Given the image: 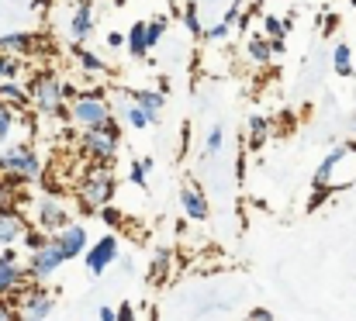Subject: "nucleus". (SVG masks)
Here are the masks:
<instances>
[{
	"label": "nucleus",
	"instance_id": "f257e3e1",
	"mask_svg": "<svg viewBox=\"0 0 356 321\" xmlns=\"http://www.w3.org/2000/svg\"><path fill=\"white\" fill-rule=\"evenodd\" d=\"M28 94H31V107L38 117L59 121V117H70V97L76 94V87L59 80L52 69H42L28 80Z\"/></svg>",
	"mask_w": 356,
	"mask_h": 321
},
{
	"label": "nucleus",
	"instance_id": "f03ea898",
	"mask_svg": "<svg viewBox=\"0 0 356 321\" xmlns=\"http://www.w3.org/2000/svg\"><path fill=\"white\" fill-rule=\"evenodd\" d=\"M76 204L80 211L97 214L104 204H115V194H118V176L111 170V163H90L83 170V176L76 180Z\"/></svg>",
	"mask_w": 356,
	"mask_h": 321
},
{
	"label": "nucleus",
	"instance_id": "7ed1b4c3",
	"mask_svg": "<svg viewBox=\"0 0 356 321\" xmlns=\"http://www.w3.org/2000/svg\"><path fill=\"white\" fill-rule=\"evenodd\" d=\"M115 117V101L101 90V87H90V90H76L70 97V124L73 128H94V124H104Z\"/></svg>",
	"mask_w": 356,
	"mask_h": 321
},
{
	"label": "nucleus",
	"instance_id": "20e7f679",
	"mask_svg": "<svg viewBox=\"0 0 356 321\" xmlns=\"http://www.w3.org/2000/svg\"><path fill=\"white\" fill-rule=\"evenodd\" d=\"M121 149V117L115 114L111 121L104 124H94V128H83L80 131V152L90 159V163H115Z\"/></svg>",
	"mask_w": 356,
	"mask_h": 321
},
{
	"label": "nucleus",
	"instance_id": "39448f33",
	"mask_svg": "<svg viewBox=\"0 0 356 321\" xmlns=\"http://www.w3.org/2000/svg\"><path fill=\"white\" fill-rule=\"evenodd\" d=\"M0 173L3 176H14V180H38L42 176V156L31 145H24V142L3 145V152H0Z\"/></svg>",
	"mask_w": 356,
	"mask_h": 321
},
{
	"label": "nucleus",
	"instance_id": "423d86ee",
	"mask_svg": "<svg viewBox=\"0 0 356 321\" xmlns=\"http://www.w3.org/2000/svg\"><path fill=\"white\" fill-rule=\"evenodd\" d=\"M24 266H28L31 283H49V280H56V273L66 266V256H63V249L56 245V238L49 235L38 249H31V252H28Z\"/></svg>",
	"mask_w": 356,
	"mask_h": 321
},
{
	"label": "nucleus",
	"instance_id": "0eeeda50",
	"mask_svg": "<svg viewBox=\"0 0 356 321\" xmlns=\"http://www.w3.org/2000/svg\"><path fill=\"white\" fill-rule=\"evenodd\" d=\"M118 259H121V242H118V235H115V228H111L108 235H101V238L90 242V249H87V256H83L87 277H90V280H101Z\"/></svg>",
	"mask_w": 356,
	"mask_h": 321
},
{
	"label": "nucleus",
	"instance_id": "6e6552de",
	"mask_svg": "<svg viewBox=\"0 0 356 321\" xmlns=\"http://www.w3.org/2000/svg\"><path fill=\"white\" fill-rule=\"evenodd\" d=\"M353 159V145H332L329 152H325V159L318 163V170H315V176H312V190H339L343 187V180H339V170L346 166Z\"/></svg>",
	"mask_w": 356,
	"mask_h": 321
},
{
	"label": "nucleus",
	"instance_id": "1a4fd4ad",
	"mask_svg": "<svg viewBox=\"0 0 356 321\" xmlns=\"http://www.w3.org/2000/svg\"><path fill=\"white\" fill-rule=\"evenodd\" d=\"M70 221H73V211H70V204H66L63 197L45 194V197H38V201H35V224H38L42 231L56 235V231H59V228H66Z\"/></svg>",
	"mask_w": 356,
	"mask_h": 321
},
{
	"label": "nucleus",
	"instance_id": "9d476101",
	"mask_svg": "<svg viewBox=\"0 0 356 321\" xmlns=\"http://www.w3.org/2000/svg\"><path fill=\"white\" fill-rule=\"evenodd\" d=\"M17 301H21V304H17V308H21V318L42 321V318H52V315H56V294L45 290V283H31Z\"/></svg>",
	"mask_w": 356,
	"mask_h": 321
},
{
	"label": "nucleus",
	"instance_id": "9b49d317",
	"mask_svg": "<svg viewBox=\"0 0 356 321\" xmlns=\"http://www.w3.org/2000/svg\"><path fill=\"white\" fill-rule=\"evenodd\" d=\"M180 211H184L187 221H194V224H204V221L211 217L208 194L201 190V183H197V180H187V183L180 187Z\"/></svg>",
	"mask_w": 356,
	"mask_h": 321
},
{
	"label": "nucleus",
	"instance_id": "f8f14e48",
	"mask_svg": "<svg viewBox=\"0 0 356 321\" xmlns=\"http://www.w3.org/2000/svg\"><path fill=\"white\" fill-rule=\"evenodd\" d=\"M52 238H56V245L63 249L66 263L83 259V256H87V249H90V235H87V228H83L80 221H70V224H66V228H59Z\"/></svg>",
	"mask_w": 356,
	"mask_h": 321
},
{
	"label": "nucleus",
	"instance_id": "ddd939ff",
	"mask_svg": "<svg viewBox=\"0 0 356 321\" xmlns=\"http://www.w3.org/2000/svg\"><path fill=\"white\" fill-rule=\"evenodd\" d=\"M115 114H118L128 128H135V131H145V128H152V124H156V117H152L145 107L131 97V90H124V94L115 97Z\"/></svg>",
	"mask_w": 356,
	"mask_h": 321
},
{
	"label": "nucleus",
	"instance_id": "4468645a",
	"mask_svg": "<svg viewBox=\"0 0 356 321\" xmlns=\"http://www.w3.org/2000/svg\"><path fill=\"white\" fill-rule=\"evenodd\" d=\"M28 287H31L28 266H24V263H7V259H0V297H14V301H17Z\"/></svg>",
	"mask_w": 356,
	"mask_h": 321
},
{
	"label": "nucleus",
	"instance_id": "2eb2a0df",
	"mask_svg": "<svg viewBox=\"0 0 356 321\" xmlns=\"http://www.w3.org/2000/svg\"><path fill=\"white\" fill-rule=\"evenodd\" d=\"M28 217L17 211V208H10V204H0V249L3 245H21L24 242V235H28Z\"/></svg>",
	"mask_w": 356,
	"mask_h": 321
},
{
	"label": "nucleus",
	"instance_id": "dca6fc26",
	"mask_svg": "<svg viewBox=\"0 0 356 321\" xmlns=\"http://www.w3.org/2000/svg\"><path fill=\"white\" fill-rule=\"evenodd\" d=\"M97 28V14H94V0H80L73 17H70V42L73 45H87L90 35Z\"/></svg>",
	"mask_w": 356,
	"mask_h": 321
},
{
	"label": "nucleus",
	"instance_id": "f3484780",
	"mask_svg": "<svg viewBox=\"0 0 356 321\" xmlns=\"http://www.w3.org/2000/svg\"><path fill=\"white\" fill-rule=\"evenodd\" d=\"M242 56H245V63L249 66H256V69H266L270 63H273V49H270V38L259 31V35H245V42H242Z\"/></svg>",
	"mask_w": 356,
	"mask_h": 321
},
{
	"label": "nucleus",
	"instance_id": "a211bd4d",
	"mask_svg": "<svg viewBox=\"0 0 356 321\" xmlns=\"http://www.w3.org/2000/svg\"><path fill=\"white\" fill-rule=\"evenodd\" d=\"M38 45H42V38H38V35H31V31H7V35H0V49H3V52H10V56H17V59L35 56V52H38Z\"/></svg>",
	"mask_w": 356,
	"mask_h": 321
},
{
	"label": "nucleus",
	"instance_id": "6ab92c4d",
	"mask_svg": "<svg viewBox=\"0 0 356 321\" xmlns=\"http://www.w3.org/2000/svg\"><path fill=\"white\" fill-rule=\"evenodd\" d=\"M270 135H273V121L266 114H249V121H245V149L259 152L270 142Z\"/></svg>",
	"mask_w": 356,
	"mask_h": 321
},
{
	"label": "nucleus",
	"instance_id": "aec40b11",
	"mask_svg": "<svg viewBox=\"0 0 356 321\" xmlns=\"http://www.w3.org/2000/svg\"><path fill=\"white\" fill-rule=\"evenodd\" d=\"M128 35V42H124V49H128V56L131 59H145L156 45H152V38H149V21H131V28L124 31Z\"/></svg>",
	"mask_w": 356,
	"mask_h": 321
},
{
	"label": "nucleus",
	"instance_id": "412c9836",
	"mask_svg": "<svg viewBox=\"0 0 356 321\" xmlns=\"http://www.w3.org/2000/svg\"><path fill=\"white\" fill-rule=\"evenodd\" d=\"M131 97L156 117V124L163 121V110H166V101H170L166 90H159V87H156V90H152V87H142V90H131Z\"/></svg>",
	"mask_w": 356,
	"mask_h": 321
},
{
	"label": "nucleus",
	"instance_id": "4be33fe9",
	"mask_svg": "<svg viewBox=\"0 0 356 321\" xmlns=\"http://www.w3.org/2000/svg\"><path fill=\"white\" fill-rule=\"evenodd\" d=\"M0 101H7L17 110H28L31 107V94H28V83L21 80H0Z\"/></svg>",
	"mask_w": 356,
	"mask_h": 321
},
{
	"label": "nucleus",
	"instance_id": "5701e85b",
	"mask_svg": "<svg viewBox=\"0 0 356 321\" xmlns=\"http://www.w3.org/2000/svg\"><path fill=\"white\" fill-rule=\"evenodd\" d=\"M73 59H76V66L87 73V76H101V73H108V63L94 52V49H83V45H73Z\"/></svg>",
	"mask_w": 356,
	"mask_h": 321
},
{
	"label": "nucleus",
	"instance_id": "b1692460",
	"mask_svg": "<svg viewBox=\"0 0 356 321\" xmlns=\"http://www.w3.org/2000/svg\"><path fill=\"white\" fill-rule=\"evenodd\" d=\"M332 73H336V76H353L356 73L353 45H350V42H336V45H332Z\"/></svg>",
	"mask_w": 356,
	"mask_h": 321
},
{
	"label": "nucleus",
	"instance_id": "393cba45",
	"mask_svg": "<svg viewBox=\"0 0 356 321\" xmlns=\"http://www.w3.org/2000/svg\"><path fill=\"white\" fill-rule=\"evenodd\" d=\"M180 21H184V28H187V35L194 38V42H201L204 38V28H208V21H201V3H187L184 7V14H180Z\"/></svg>",
	"mask_w": 356,
	"mask_h": 321
},
{
	"label": "nucleus",
	"instance_id": "a878e982",
	"mask_svg": "<svg viewBox=\"0 0 356 321\" xmlns=\"http://www.w3.org/2000/svg\"><path fill=\"white\" fill-rule=\"evenodd\" d=\"M259 24H263V35H266V38H287L291 28H294V17H291V14H287V17H280V14H263Z\"/></svg>",
	"mask_w": 356,
	"mask_h": 321
},
{
	"label": "nucleus",
	"instance_id": "bb28decb",
	"mask_svg": "<svg viewBox=\"0 0 356 321\" xmlns=\"http://www.w3.org/2000/svg\"><path fill=\"white\" fill-rule=\"evenodd\" d=\"M149 173H152V156H145V159H131V166H128V183L131 187H149Z\"/></svg>",
	"mask_w": 356,
	"mask_h": 321
},
{
	"label": "nucleus",
	"instance_id": "cd10ccee",
	"mask_svg": "<svg viewBox=\"0 0 356 321\" xmlns=\"http://www.w3.org/2000/svg\"><path fill=\"white\" fill-rule=\"evenodd\" d=\"M17 107H10L7 101H0V145H7L10 142V135H14V128H17Z\"/></svg>",
	"mask_w": 356,
	"mask_h": 321
},
{
	"label": "nucleus",
	"instance_id": "c85d7f7f",
	"mask_svg": "<svg viewBox=\"0 0 356 321\" xmlns=\"http://www.w3.org/2000/svg\"><path fill=\"white\" fill-rule=\"evenodd\" d=\"M166 277H170V252L159 249L156 259H152V266H149V280H152V283H163Z\"/></svg>",
	"mask_w": 356,
	"mask_h": 321
},
{
	"label": "nucleus",
	"instance_id": "c756f323",
	"mask_svg": "<svg viewBox=\"0 0 356 321\" xmlns=\"http://www.w3.org/2000/svg\"><path fill=\"white\" fill-rule=\"evenodd\" d=\"M222 149H225V128L215 124V128H208V135H204V156H218Z\"/></svg>",
	"mask_w": 356,
	"mask_h": 321
},
{
	"label": "nucleus",
	"instance_id": "7c9ffc66",
	"mask_svg": "<svg viewBox=\"0 0 356 321\" xmlns=\"http://www.w3.org/2000/svg\"><path fill=\"white\" fill-rule=\"evenodd\" d=\"M0 80H21V59L0 49Z\"/></svg>",
	"mask_w": 356,
	"mask_h": 321
},
{
	"label": "nucleus",
	"instance_id": "2f4dec72",
	"mask_svg": "<svg viewBox=\"0 0 356 321\" xmlns=\"http://www.w3.org/2000/svg\"><path fill=\"white\" fill-rule=\"evenodd\" d=\"M236 28L229 24V21H222V17H215L208 28H204V42H225L229 35H232Z\"/></svg>",
	"mask_w": 356,
	"mask_h": 321
},
{
	"label": "nucleus",
	"instance_id": "473e14b6",
	"mask_svg": "<svg viewBox=\"0 0 356 321\" xmlns=\"http://www.w3.org/2000/svg\"><path fill=\"white\" fill-rule=\"evenodd\" d=\"M166 31H170V17L166 14H152L149 17V38H152V45H159L166 38Z\"/></svg>",
	"mask_w": 356,
	"mask_h": 321
},
{
	"label": "nucleus",
	"instance_id": "72a5a7b5",
	"mask_svg": "<svg viewBox=\"0 0 356 321\" xmlns=\"http://www.w3.org/2000/svg\"><path fill=\"white\" fill-rule=\"evenodd\" d=\"M97 214H101V221H104L108 228H121V224H124V214H121L115 204H104Z\"/></svg>",
	"mask_w": 356,
	"mask_h": 321
},
{
	"label": "nucleus",
	"instance_id": "f704fd0d",
	"mask_svg": "<svg viewBox=\"0 0 356 321\" xmlns=\"http://www.w3.org/2000/svg\"><path fill=\"white\" fill-rule=\"evenodd\" d=\"M256 17H263V7H259V3H252V7H245V10H242V17H238V28H236V31H249Z\"/></svg>",
	"mask_w": 356,
	"mask_h": 321
},
{
	"label": "nucleus",
	"instance_id": "c9c22d12",
	"mask_svg": "<svg viewBox=\"0 0 356 321\" xmlns=\"http://www.w3.org/2000/svg\"><path fill=\"white\" fill-rule=\"evenodd\" d=\"M3 318H21V308H14V297H0V321Z\"/></svg>",
	"mask_w": 356,
	"mask_h": 321
},
{
	"label": "nucleus",
	"instance_id": "e433bc0d",
	"mask_svg": "<svg viewBox=\"0 0 356 321\" xmlns=\"http://www.w3.org/2000/svg\"><path fill=\"white\" fill-rule=\"evenodd\" d=\"M336 24H339V17H336V14H322V35H325V38H332Z\"/></svg>",
	"mask_w": 356,
	"mask_h": 321
},
{
	"label": "nucleus",
	"instance_id": "4c0bfd02",
	"mask_svg": "<svg viewBox=\"0 0 356 321\" xmlns=\"http://www.w3.org/2000/svg\"><path fill=\"white\" fill-rule=\"evenodd\" d=\"M270 49H273V59H284L287 56V38H270Z\"/></svg>",
	"mask_w": 356,
	"mask_h": 321
},
{
	"label": "nucleus",
	"instance_id": "58836bf2",
	"mask_svg": "<svg viewBox=\"0 0 356 321\" xmlns=\"http://www.w3.org/2000/svg\"><path fill=\"white\" fill-rule=\"evenodd\" d=\"M108 49H124V42H128V35H121V31H108Z\"/></svg>",
	"mask_w": 356,
	"mask_h": 321
},
{
	"label": "nucleus",
	"instance_id": "ea45409f",
	"mask_svg": "<svg viewBox=\"0 0 356 321\" xmlns=\"http://www.w3.org/2000/svg\"><path fill=\"white\" fill-rule=\"evenodd\" d=\"M97 318H101V321H118V308H111V304H101V308H97Z\"/></svg>",
	"mask_w": 356,
	"mask_h": 321
},
{
	"label": "nucleus",
	"instance_id": "a19ab883",
	"mask_svg": "<svg viewBox=\"0 0 356 321\" xmlns=\"http://www.w3.org/2000/svg\"><path fill=\"white\" fill-rule=\"evenodd\" d=\"M118 263H121V273H124V277H131V273H135V259H131V256H121Z\"/></svg>",
	"mask_w": 356,
	"mask_h": 321
},
{
	"label": "nucleus",
	"instance_id": "79ce46f5",
	"mask_svg": "<svg viewBox=\"0 0 356 321\" xmlns=\"http://www.w3.org/2000/svg\"><path fill=\"white\" fill-rule=\"evenodd\" d=\"M118 318H124V321H128V318H135V308H131L128 301H121V304H118Z\"/></svg>",
	"mask_w": 356,
	"mask_h": 321
},
{
	"label": "nucleus",
	"instance_id": "37998d69",
	"mask_svg": "<svg viewBox=\"0 0 356 321\" xmlns=\"http://www.w3.org/2000/svg\"><path fill=\"white\" fill-rule=\"evenodd\" d=\"M249 318H273V311H270V308H252Z\"/></svg>",
	"mask_w": 356,
	"mask_h": 321
},
{
	"label": "nucleus",
	"instance_id": "c03bdc74",
	"mask_svg": "<svg viewBox=\"0 0 356 321\" xmlns=\"http://www.w3.org/2000/svg\"><path fill=\"white\" fill-rule=\"evenodd\" d=\"M236 176H238V180L245 176V156H238V163H236Z\"/></svg>",
	"mask_w": 356,
	"mask_h": 321
},
{
	"label": "nucleus",
	"instance_id": "a18cd8bd",
	"mask_svg": "<svg viewBox=\"0 0 356 321\" xmlns=\"http://www.w3.org/2000/svg\"><path fill=\"white\" fill-rule=\"evenodd\" d=\"M187 142H191V124H184V135H180V145L187 149Z\"/></svg>",
	"mask_w": 356,
	"mask_h": 321
},
{
	"label": "nucleus",
	"instance_id": "49530a36",
	"mask_svg": "<svg viewBox=\"0 0 356 321\" xmlns=\"http://www.w3.org/2000/svg\"><path fill=\"white\" fill-rule=\"evenodd\" d=\"M124 3H128V0H115V7H124Z\"/></svg>",
	"mask_w": 356,
	"mask_h": 321
},
{
	"label": "nucleus",
	"instance_id": "de8ad7c7",
	"mask_svg": "<svg viewBox=\"0 0 356 321\" xmlns=\"http://www.w3.org/2000/svg\"><path fill=\"white\" fill-rule=\"evenodd\" d=\"M350 3H353V7H356V0H350Z\"/></svg>",
	"mask_w": 356,
	"mask_h": 321
}]
</instances>
